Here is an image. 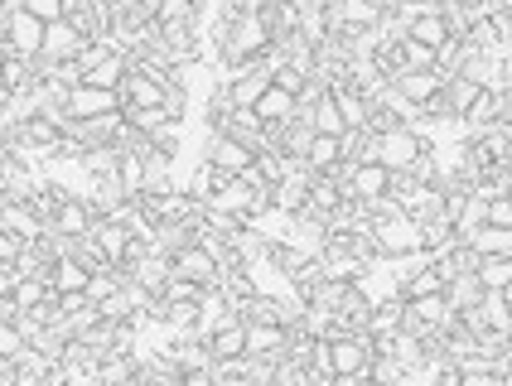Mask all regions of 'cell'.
Instances as JSON below:
<instances>
[{"instance_id": "1", "label": "cell", "mask_w": 512, "mask_h": 386, "mask_svg": "<svg viewBox=\"0 0 512 386\" xmlns=\"http://www.w3.org/2000/svg\"><path fill=\"white\" fill-rule=\"evenodd\" d=\"M421 131H411V126H392V131H382V136H368L363 145V155L358 160H377V165L387 169V174H401V169H411L421 160Z\"/></svg>"}, {"instance_id": "2", "label": "cell", "mask_w": 512, "mask_h": 386, "mask_svg": "<svg viewBox=\"0 0 512 386\" xmlns=\"http://www.w3.org/2000/svg\"><path fill=\"white\" fill-rule=\"evenodd\" d=\"M372 242H377V261H406L421 256V222L416 218H392V222H372Z\"/></svg>"}, {"instance_id": "3", "label": "cell", "mask_w": 512, "mask_h": 386, "mask_svg": "<svg viewBox=\"0 0 512 386\" xmlns=\"http://www.w3.org/2000/svg\"><path fill=\"white\" fill-rule=\"evenodd\" d=\"M141 203V213L150 227H165V222H199V208L203 203H194L184 189H170V193H145V198H136Z\"/></svg>"}, {"instance_id": "4", "label": "cell", "mask_w": 512, "mask_h": 386, "mask_svg": "<svg viewBox=\"0 0 512 386\" xmlns=\"http://www.w3.org/2000/svg\"><path fill=\"white\" fill-rule=\"evenodd\" d=\"M329 362H334V377L372 372V338L368 333H334L329 338Z\"/></svg>"}, {"instance_id": "5", "label": "cell", "mask_w": 512, "mask_h": 386, "mask_svg": "<svg viewBox=\"0 0 512 386\" xmlns=\"http://www.w3.org/2000/svg\"><path fill=\"white\" fill-rule=\"evenodd\" d=\"M87 49V34L73 20H54L44 25V49H39V68H54V63H73Z\"/></svg>"}, {"instance_id": "6", "label": "cell", "mask_w": 512, "mask_h": 386, "mask_svg": "<svg viewBox=\"0 0 512 386\" xmlns=\"http://www.w3.org/2000/svg\"><path fill=\"white\" fill-rule=\"evenodd\" d=\"M107 111H121V92H102V87L78 83L68 87V97H63V121H92V116H107Z\"/></svg>"}, {"instance_id": "7", "label": "cell", "mask_w": 512, "mask_h": 386, "mask_svg": "<svg viewBox=\"0 0 512 386\" xmlns=\"http://www.w3.org/2000/svg\"><path fill=\"white\" fill-rule=\"evenodd\" d=\"M0 29H5V44H10L15 54L39 58V49H44V25H39V20L29 15L25 5L5 10V15H0Z\"/></svg>"}, {"instance_id": "8", "label": "cell", "mask_w": 512, "mask_h": 386, "mask_svg": "<svg viewBox=\"0 0 512 386\" xmlns=\"http://www.w3.org/2000/svg\"><path fill=\"white\" fill-rule=\"evenodd\" d=\"M203 160L218 169L223 179H242V174L256 165V150H247L242 140H232V136H213L208 150H203Z\"/></svg>"}, {"instance_id": "9", "label": "cell", "mask_w": 512, "mask_h": 386, "mask_svg": "<svg viewBox=\"0 0 512 386\" xmlns=\"http://www.w3.org/2000/svg\"><path fill=\"white\" fill-rule=\"evenodd\" d=\"M170 276L194 280V285H203V290H218V276H223V271H218V261H213L199 242H189L184 251H174L170 256Z\"/></svg>"}, {"instance_id": "10", "label": "cell", "mask_w": 512, "mask_h": 386, "mask_svg": "<svg viewBox=\"0 0 512 386\" xmlns=\"http://www.w3.org/2000/svg\"><path fill=\"white\" fill-rule=\"evenodd\" d=\"M44 227L58 232V237H87V232H92V208H87V198L83 193H68L54 213H49Z\"/></svg>"}, {"instance_id": "11", "label": "cell", "mask_w": 512, "mask_h": 386, "mask_svg": "<svg viewBox=\"0 0 512 386\" xmlns=\"http://www.w3.org/2000/svg\"><path fill=\"white\" fill-rule=\"evenodd\" d=\"M92 242H97V251H102V261L107 266H126V256H131V232L121 227L116 218H92V232H87Z\"/></svg>"}, {"instance_id": "12", "label": "cell", "mask_w": 512, "mask_h": 386, "mask_svg": "<svg viewBox=\"0 0 512 386\" xmlns=\"http://www.w3.org/2000/svg\"><path fill=\"white\" fill-rule=\"evenodd\" d=\"M0 227L15 232V237L29 242V247L44 237V218L34 213V203H25V198H0Z\"/></svg>"}, {"instance_id": "13", "label": "cell", "mask_w": 512, "mask_h": 386, "mask_svg": "<svg viewBox=\"0 0 512 386\" xmlns=\"http://www.w3.org/2000/svg\"><path fill=\"white\" fill-rule=\"evenodd\" d=\"M382 193H392V174L377 165V160H353V169H348V198L372 203V198H382Z\"/></svg>"}, {"instance_id": "14", "label": "cell", "mask_w": 512, "mask_h": 386, "mask_svg": "<svg viewBox=\"0 0 512 386\" xmlns=\"http://www.w3.org/2000/svg\"><path fill=\"white\" fill-rule=\"evenodd\" d=\"M39 193V169L15 160V155H0V198H34Z\"/></svg>"}, {"instance_id": "15", "label": "cell", "mask_w": 512, "mask_h": 386, "mask_svg": "<svg viewBox=\"0 0 512 386\" xmlns=\"http://www.w3.org/2000/svg\"><path fill=\"white\" fill-rule=\"evenodd\" d=\"M266 261H271V271L290 285V280H300L305 271L314 266V256L310 251H300L295 242H281V237H271V251H266Z\"/></svg>"}, {"instance_id": "16", "label": "cell", "mask_w": 512, "mask_h": 386, "mask_svg": "<svg viewBox=\"0 0 512 386\" xmlns=\"http://www.w3.org/2000/svg\"><path fill=\"white\" fill-rule=\"evenodd\" d=\"M285 348H290V329L281 324H247V353L266 362H281Z\"/></svg>"}, {"instance_id": "17", "label": "cell", "mask_w": 512, "mask_h": 386, "mask_svg": "<svg viewBox=\"0 0 512 386\" xmlns=\"http://www.w3.org/2000/svg\"><path fill=\"white\" fill-rule=\"evenodd\" d=\"M498 121H508V102H503V92H479V102L464 111V136H479V131L498 126Z\"/></svg>"}, {"instance_id": "18", "label": "cell", "mask_w": 512, "mask_h": 386, "mask_svg": "<svg viewBox=\"0 0 512 386\" xmlns=\"http://www.w3.org/2000/svg\"><path fill=\"white\" fill-rule=\"evenodd\" d=\"M459 247H469L474 256H512V227H474L459 237Z\"/></svg>"}, {"instance_id": "19", "label": "cell", "mask_w": 512, "mask_h": 386, "mask_svg": "<svg viewBox=\"0 0 512 386\" xmlns=\"http://www.w3.org/2000/svg\"><path fill=\"white\" fill-rule=\"evenodd\" d=\"M256 116H261V126H285V121H295L300 116V102L290 97V92H281V87H266L261 92V102H256Z\"/></svg>"}, {"instance_id": "20", "label": "cell", "mask_w": 512, "mask_h": 386, "mask_svg": "<svg viewBox=\"0 0 512 386\" xmlns=\"http://www.w3.org/2000/svg\"><path fill=\"white\" fill-rule=\"evenodd\" d=\"M343 203H348V193H343L339 184L329 179V174H314V179H310V193H305V208H310V213H319V218H334Z\"/></svg>"}, {"instance_id": "21", "label": "cell", "mask_w": 512, "mask_h": 386, "mask_svg": "<svg viewBox=\"0 0 512 386\" xmlns=\"http://www.w3.org/2000/svg\"><path fill=\"white\" fill-rule=\"evenodd\" d=\"M401 319H406V300L401 295H387L382 304H372L368 314V338H397Z\"/></svg>"}, {"instance_id": "22", "label": "cell", "mask_w": 512, "mask_h": 386, "mask_svg": "<svg viewBox=\"0 0 512 386\" xmlns=\"http://www.w3.org/2000/svg\"><path fill=\"white\" fill-rule=\"evenodd\" d=\"M87 280H92V271H87L83 261H73V256H63V261L49 266V290L54 295H83Z\"/></svg>"}, {"instance_id": "23", "label": "cell", "mask_w": 512, "mask_h": 386, "mask_svg": "<svg viewBox=\"0 0 512 386\" xmlns=\"http://www.w3.org/2000/svg\"><path fill=\"white\" fill-rule=\"evenodd\" d=\"M116 184H121V193L136 203L145 193V160L136 145H121V160H116Z\"/></svg>"}, {"instance_id": "24", "label": "cell", "mask_w": 512, "mask_h": 386, "mask_svg": "<svg viewBox=\"0 0 512 386\" xmlns=\"http://www.w3.org/2000/svg\"><path fill=\"white\" fill-rule=\"evenodd\" d=\"M392 87H397L411 107H426L430 97L445 87V78H440V73H397V78H392Z\"/></svg>"}, {"instance_id": "25", "label": "cell", "mask_w": 512, "mask_h": 386, "mask_svg": "<svg viewBox=\"0 0 512 386\" xmlns=\"http://www.w3.org/2000/svg\"><path fill=\"white\" fill-rule=\"evenodd\" d=\"M406 39H416V44H426V49H440L445 39H455V29H450V15H445V10H435V15H421V20H411V25H406Z\"/></svg>"}, {"instance_id": "26", "label": "cell", "mask_w": 512, "mask_h": 386, "mask_svg": "<svg viewBox=\"0 0 512 386\" xmlns=\"http://www.w3.org/2000/svg\"><path fill=\"white\" fill-rule=\"evenodd\" d=\"M479 314H484V324L498 333V338H512V295L508 290H484Z\"/></svg>"}, {"instance_id": "27", "label": "cell", "mask_w": 512, "mask_h": 386, "mask_svg": "<svg viewBox=\"0 0 512 386\" xmlns=\"http://www.w3.org/2000/svg\"><path fill=\"white\" fill-rule=\"evenodd\" d=\"M300 111H310L314 136H343V131H348V126H343V116H339V107H334V97H329V87L314 97L310 107H300Z\"/></svg>"}, {"instance_id": "28", "label": "cell", "mask_w": 512, "mask_h": 386, "mask_svg": "<svg viewBox=\"0 0 512 386\" xmlns=\"http://www.w3.org/2000/svg\"><path fill=\"white\" fill-rule=\"evenodd\" d=\"M126 73H131V58H126V54H107L97 68H92V73H87L83 83L87 87H102V92H121Z\"/></svg>"}, {"instance_id": "29", "label": "cell", "mask_w": 512, "mask_h": 386, "mask_svg": "<svg viewBox=\"0 0 512 386\" xmlns=\"http://www.w3.org/2000/svg\"><path fill=\"white\" fill-rule=\"evenodd\" d=\"M474 280L484 290H512V256H479L474 261Z\"/></svg>"}, {"instance_id": "30", "label": "cell", "mask_w": 512, "mask_h": 386, "mask_svg": "<svg viewBox=\"0 0 512 386\" xmlns=\"http://www.w3.org/2000/svg\"><path fill=\"white\" fill-rule=\"evenodd\" d=\"M116 160H121V145H92L78 155L87 179H116Z\"/></svg>"}, {"instance_id": "31", "label": "cell", "mask_w": 512, "mask_h": 386, "mask_svg": "<svg viewBox=\"0 0 512 386\" xmlns=\"http://www.w3.org/2000/svg\"><path fill=\"white\" fill-rule=\"evenodd\" d=\"M208 353H213V362H228V358H237V353H247V324L237 319L228 329H218L208 338Z\"/></svg>"}, {"instance_id": "32", "label": "cell", "mask_w": 512, "mask_h": 386, "mask_svg": "<svg viewBox=\"0 0 512 386\" xmlns=\"http://www.w3.org/2000/svg\"><path fill=\"white\" fill-rule=\"evenodd\" d=\"M479 92H484V87L474 83V78H464V73H459V78H445V102H450V116L464 121V111L479 102Z\"/></svg>"}, {"instance_id": "33", "label": "cell", "mask_w": 512, "mask_h": 386, "mask_svg": "<svg viewBox=\"0 0 512 386\" xmlns=\"http://www.w3.org/2000/svg\"><path fill=\"white\" fill-rule=\"evenodd\" d=\"M445 300H450V309H474V304L484 300V285L474 280V271H464V276H455L450 285H445Z\"/></svg>"}, {"instance_id": "34", "label": "cell", "mask_w": 512, "mask_h": 386, "mask_svg": "<svg viewBox=\"0 0 512 386\" xmlns=\"http://www.w3.org/2000/svg\"><path fill=\"white\" fill-rule=\"evenodd\" d=\"M343 160V145L339 136H314L310 150H305V165L314 169V174H324V169H334Z\"/></svg>"}, {"instance_id": "35", "label": "cell", "mask_w": 512, "mask_h": 386, "mask_svg": "<svg viewBox=\"0 0 512 386\" xmlns=\"http://www.w3.org/2000/svg\"><path fill=\"white\" fill-rule=\"evenodd\" d=\"M218 184H223V174H218V169L208 165V160H199V169L189 174V184H184V193H189L194 203H208V198L218 193Z\"/></svg>"}, {"instance_id": "36", "label": "cell", "mask_w": 512, "mask_h": 386, "mask_svg": "<svg viewBox=\"0 0 512 386\" xmlns=\"http://www.w3.org/2000/svg\"><path fill=\"white\" fill-rule=\"evenodd\" d=\"M271 87H281V92H290L295 102L305 97V87H310V73L305 68H295V63H276L271 68Z\"/></svg>"}, {"instance_id": "37", "label": "cell", "mask_w": 512, "mask_h": 386, "mask_svg": "<svg viewBox=\"0 0 512 386\" xmlns=\"http://www.w3.org/2000/svg\"><path fill=\"white\" fill-rule=\"evenodd\" d=\"M203 285H194V280H184V276H170L165 285H160V300L165 304H203Z\"/></svg>"}, {"instance_id": "38", "label": "cell", "mask_w": 512, "mask_h": 386, "mask_svg": "<svg viewBox=\"0 0 512 386\" xmlns=\"http://www.w3.org/2000/svg\"><path fill=\"white\" fill-rule=\"evenodd\" d=\"M10 295H15V304H20V309H39V304L49 300L54 290H49V280H39V276H20V280H15V290H10Z\"/></svg>"}, {"instance_id": "39", "label": "cell", "mask_w": 512, "mask_h": 386, "mask_svg": "<svg viewBox=\"0 0 512 386\" xmlns=\"http://www.w3.org/2000/svg\"><path fill=\"white\" fill-rule=\"evenodd\" d=\"M25 348H29L25 333L15 329V324H0V362H5V367H15V358H20Z\"/></svg>"}, {"instance_id": "40", "label": "cell", "mask_w": 512, "mask_h": 386, "mask_svg": "<svg viewBox=\"0 0 512 386\" xmlns=\"http://www.w3.org/2000/svg\"><path fill=\"white\" fill-rule=\"evenodd\" d=\"M20 5H25L39 25H54V20H63V0H20Z\"/></svg>"}, {"instance_id": "41", "label": "cell", "mask_w": 512, "mask_h": 386, "mask_svg": "<svg viewBox=\"0 0 512 386\" xmlns=\"http://www.w3.org/2000/svg\"><path fill=\"white\" fill-rule=\"evenodd\" d=\"M488 227H512V193L488 198Z\"/></svg>"}, {"instance_id": "42", "label": "cell", "mask_w": 512, "mask_h": 386, "mask_svg": "<svg viewBox=\"0 0 512 386\" xmlns=\"http://www.w3.org/2000/svg\"><path fill=\"white\" fill-rule=\"evenodd\" d=\"M488 25H493V34H498V44L512 49V0L503 5V10H493V20H488Z\"/></svg>"}, {"instance_id": "43", "label": "cell", "mask_w": 512, "mask_h": 386, "mask_svg": "<svg viewBox=\"0 0 512 386\" xmlns=\"http://www.w3.org/2000/svg\"><path fill=\"white\" fill-rule=\"evenodd\" d=\"M25 247H29V242H20L15 232H5V227H0V261H15Z\"/></svg>"}, {"instance_id": "44", "label": "cell", "mask_w": 512, "mask_h": 386, "mask_svg": "<svg viewBox=\"0 0 512 386\" xmlns=\"http://www.w3.org/2000/svg\"><path fill=\"white\" fill-rule=\"evenodd\" d=\"M459 386H503V372H459Z\"/></svg>"}, {"instance_id": "45", "label": "cell", "mask_w": 512, "mask_h": 386, "mask_svg": "<svg viewBox=\"0 0 512 386\" xmlns=\"http://www.w3.org/2000/svg\"><path fill=\"white\" fill-rule=\"evenodd\" d=\"M213 386H256L252 377H242V372H223V367H213Z\"/></svg>"}, {"instance_id": "46", "label": "cell", "mask_w": 512, "mask_h": 386, "mask_svg": "<svg viewBox=\"0 0 512 386\" xmlns=\"http://www.w3.org/2000/svg\"><path fill=\"white\" fill-rule=\"evenodd\" d=\"M15 319H20V304L10 290H0V324H15Z\"/></svg>"}, {"instance_id": "47", "label": "cell", "mask_w": 512, "mask_h": 386, "mask_svg": "<svg viewBox=\"0 0 512 386\" xmlns=\"http://www.w3.org/2000/svg\"><path fill=\"white\" fill-rule=\"evenodd\" d=\"M401 5H411V0H387V10H401Z\"/></svg>"}, {"instance_id": "48", "label": "cell", "mask_w": 512, "mask_h": 386, "mask_svg": "<svg viewBox=\"0 0 512 386\" xmlns=\"http://www.w3.org/2000/svg\"><path fill=\"white\" fill-rule=\"evenodd\" d=\"M503 386H512V372H503Z\"/></svg>"}, {"instance_id": "49", "label": "cell", "mask_w": 512, "mask_h": 386, "mask_svg": "<svg viewBox=\"0 0 512 386\" xmlns=\"http://www.w3.org/2000/svg\"><path fill=\"white\" fill-rule=\"evenodd\" d=\"M0 92H5V68H0Z\"/></svg>"}]
</instances>
